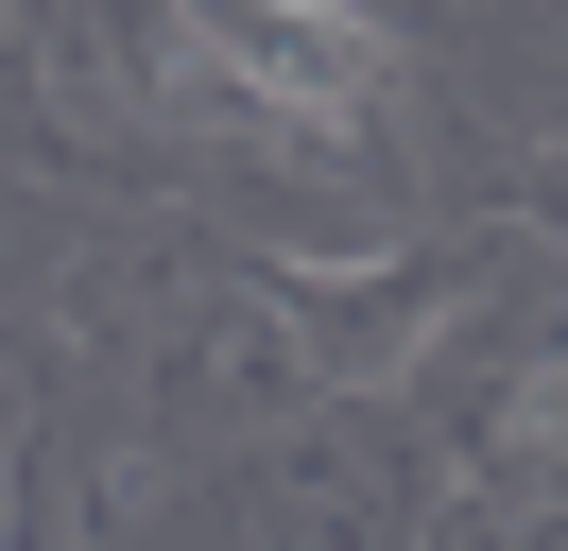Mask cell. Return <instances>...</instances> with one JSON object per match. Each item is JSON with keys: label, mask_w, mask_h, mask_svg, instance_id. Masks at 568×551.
I'll return each instance as SVG.
<instances>
[{"label": "cell", "mask_w": 568, "mask_h": 551, "mask_svg": "<svg viewBox=\"0 0 568 551\" xmlns=\"http://www.w3.org/2000/svg\"><path fill=\"white\" fill-rule=\"evenodd\" d=\"M190 52H207L224 87H258L276 121H345V103L379 87V34H362L345 0H190Z\"/></svg>", "instance_id": "1"}]
</instances>
